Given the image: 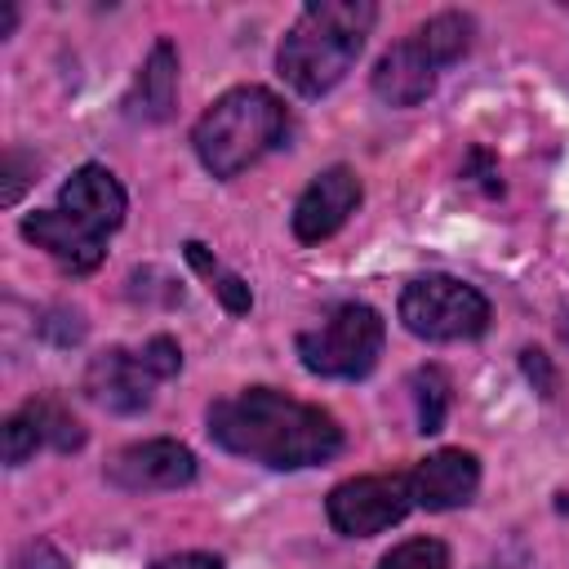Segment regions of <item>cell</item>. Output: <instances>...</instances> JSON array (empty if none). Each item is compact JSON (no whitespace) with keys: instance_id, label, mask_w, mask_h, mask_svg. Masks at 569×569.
Segmentation results:
<instances>
[{"instance_id":"2e32d148","label":"cell","mask_w":569,"mask_h":569,"mask_svg":"<svg viewBox=\"0 0 569 569\" xmlns=\"http://www.w3.org/2000/svg\"><path fill=\"white\" fill-rule=\"evenodd\" d=\"M187 258H191V267H196V271H204V276L213 280L209 289L222 298V307H227V311H236V316H240V311H249V302H253V298H249V284H244L240 276L222 271V267L204 253V244H196V240H191V244H187Z\"/></svg>"},{"instance_id":"8fae6325","label":"cell","mask_w":569,"mask_h":569,"mask_svg":"<svg viewBox=\"0 0 569 569\" xmlns=\"http://www.w3.org/2000/svg\"><path fill=\"white\" fill-rule=\"evenodd\" d=\"M409 489H413V507H427V511L462 507L480 489V462L467 449H436L409 471Z\"/></svg>"},{"instance_id":"3957f363","label":"cell","mask_w":569,"mask_h":569,"mask_svg":"<svg viewBox=\"0 0 569 569\" xmlns=\"http://www.w3.org/2000/svg\"><path fill=\"white\" fill-rule=\"evenodd\" d=\"M378 22V4L369 0H316L298 13V22L289 27V36L280 40V76L302 93V98H320L329 93L351 62L365 49V36Z\"/></svg>"},{"instance_id":"9a60e30c","label":"cell","mask_w":569,"mask_h":569,"mask_svg":"<svg viewBox=\"0 0 569 569\" xmlns=\"http://www.w3.org/2000/svg\"><path fill=\"white\" fill-rule=\"evenodd\" d=\"M409 387H413L418 431H422V436H436V431L445 427V413H449V378H445V369L422 365V369H413Z\"/></svg>"},{"instance_id":"d6986e66","label":"cell","mask_w":569,"mask_h":569,"mask_svg":"<svg viewBox=\"0 0 569 569\" xmlns=\"http://www.w3.org/2000/svg\"><path fill=\"white\" fill-rule=\"evenodd\" d=\"M151 569H222V560H218V556H209V551H178V556L156 560Z\"/></svg>"},{"instance_id":"ba28073f","label":"cell","mask_w":569,"mask_h":569,"mask_svg":"<svg viewBox=\"0 0 569 569\" xmlns=\"http://www.w3.org/2000/svg\"><path fill=\"white\" fill-rule=\"evenodd\" d=\"M413 507V489H409V476H356V480H342L329 489V525L347 538H369V533H382L391 525H400Z\"/></svg>"},{"instance_id":"277c9868","label":"cell","mask_w":569,"mask_h":569,"mask_svg":"<svg viewBox=\"0 0 569 569\" xmlns=\"http://www.w3.org/2000/svg\"><path fill=\"white\" fill-rule=\"evenodd\" d=\"M289 133V111L284 102L262 89V84H240L227 89L191 129V147L200 164L213 178H236L267 151H276Z\"/></svg>"},{"instance_id":"44dd1931","label":"cell","mask_w":569,"mask_h":569,"mask_svg":"<svg viewBox=\"0 0 569 569\" xmlns=\"http://www.w3.org/2000/svg\"><path fill=\"white\" fill-rule=\"evenodd\" d=\"M13 18H18V9H13V4H4V9H0V36H9V31H13Z\"/></svg>"},{"instance_id":"5b68a950","label":"cell","mask_w":569,"mask_h":569,"mask_svg":"<svg viewBox=\"0 0 569 569\" xmlns=\"http://www.w3.org/2000/svg\"><path fill=\"white\" fill-rule=\"evenodd\" d=\"M471 44V18L449 9V13H436L427 18L422 27H413L400 44H391L378 67H373V93L387 102V107H418L440 71L449 62H458Z\"/></svg>"},{"instance_id":"ac0fdd59","label":"cell","mask_w":569,"mask_h":569,"mask_svg":"<svg viewBox=\"0 0 569 569\" xmlns=\"http://www.w3.org/2000/svg\"><path fill=\"white\" fill-rule=\"evenodd\" d=\"M138 356H142V365H147L156 378H173V373L182 369V351H178V342H173V338H164V333H160V338H151V342H142V351H138Z\"/></svg>"},{"instance_id":"5bb4252c","label":"cell","mask_w":569,"mask_h":569,"mask_svg":"<svg viewBox=\"0 0 569 569\" xmlns=\"http://www.w3.org/2000/svg\"><path fill=\"white\" fill-rule=\"evenodd\" d=\"M173 93H178V53L169 40H156V49L147 53L142 71H138L129 111L142 120H164L173 111Z\"/></svg>"},{"instance_id":"e0dca14e","label":"cell","mask_w":569,"mask_h":569,"mask_svg":"<svg viewBox=\"0 0 569 569\" xmlns=\"http://www.w3.org/2000/svg\"><path fill=\"white\" fill-rule=\"evenodd\" d=\"M378 569H449V551L436 538H409V542L391 547L378 560Z\"/></svg>"},{"instance_id":"4fadbf2b","label":"cell","mask_w":569,"mask_h":569,"mask_svg":"<svg viewBox=\"0 0 569 569\" xmlns=\"http://www.w3.org/2000/svg\"><path fill=\"white\" fill-rule=\"evenodd\" d=\"M80 440H84V431H80L76 418H67V413H62L58 405H49V400H31V405H22V409L4 422V462L18 467V462H27L40 445L76 449Z\"/></svg>"},{"instance_id":"9c48e42d","label":"cell","mask_w":569,"mask_h":569,"mask_svg":"<svg viewBox=\"0 0 569 569\" xmlns=\"http://www.w3.org/2000/svg\"><path fill=\"white\" fill-rule=\"evenodd\" d=\"M107 480L124 493H151V489H182L196 480V453L178 440H138L111 453Z\"/></svg>"},{"instance_id":"52a82bcc","label":"cell","mask_w":569,"mask_h":569,"mask_svg":"<svg viewBox=\"0 0 569 569\" xmlns=\"http://www.w3.org/2000/svg\"><path fill=\"white\" fill-rule=\"evenodd\" d=\"M400 320L413 338L427 342H458L480 338L489 329V302L476 284L453 276H422L400 293Z\"/></svg>"},{"instance_id":"6da1fadb","label":"cell","mask_w":569,"mask_h":569,"mask_svg":"<svg viewBox=\"0 0 569 569\" xmlns=\"http://www.w3.org/2000/svg\"><path fill=\"white\" fill-rule=\"evenodd\" d=\"M209 440L236 458L298 471L329 462L342 449V427L320 405L293 400L271 387H244L209 405Z\"/></svg>"},{"instance_id":"30bf717a","label":"cell","mask_w":569,"mask_h":569,"mask_svg":"<svg viewBox=\"0 0 569 569\" xmlns=\"http://www.w3.org/2000/svg\"><path fill=\"white\" fill-rule=\"evenodd\" d=\"M360 204V178L347 164H333L325 173H316L307 182V191L293 204V236L302 244H320L329 240Z\"/></svg>"},{"instance_id":"ffe728a7","label":"cell","mask_w":569,"mask_h":569,"mask_svg":"<svg viewBox=\"0 0 569 569\" xmlns=\"http://www.w3.org/2000/svg\"><path fill=\"white\" fill-rule=\"evenodd\" d=\"M525 373H529V378H538L542 396L556 387V378H551V369H547V356H542V351H525Z\"/></svg>"},{"instance_id":"7a4b0ae2","label":"cell","mask_w":569,"mask_h":569,"mask_svg":"<svg viewBox=\"0 0 569 569\" xmlns=\"http://www.w3.org/2000/svg\"><path fill=\"white\" fill-rule=\"evenodd\" d=\"M120 222H124V187L102 164H80L62 182L53 209L22 218V236L49 258H58L67 271L84 276L102 262L107 236Z\"/></svg>"},{"instance_id":"7c38bea8","label":"cell","mask_w":569,"mask_h":569,"mask_svg":"<svg viewBox=\"0 0 569 569\" xmlns=\"http://www.w3.org/2000/svg\"><path fill=\"white\" fill-rule=\"evenodd\" d=\"M160 378L142 365L138 351H124V347H111L102 351L93 365H89V391L98 405L116 409V413H138L151 405V387Z\"/></svg>"},{"instance_id":"8992f818","label":"cell","mask_w":569,"mask_h":569,"mask_svg":"<svg viewBox=\"0 0 569 569\" xmlns=\"http://www.w3.org/2000/svg\"><path fill=\"white\" fill-rule=\"evenodd\" d=\"M382 316L365 302L333 307L316 329L298 333V356L320 378H365L382 356Z\"/></svg>"}]
</instances>
